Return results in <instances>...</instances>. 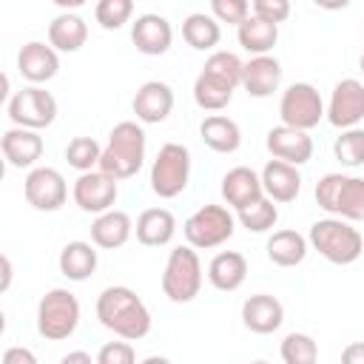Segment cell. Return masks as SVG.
<instances>
[{
  "label": "cell",
  "instance_id": "1",
  "mask_svg": "<svg viewBox=\"0 0 364 364\" xmlns=\"http://www.w3.org/2000/svg\"><path fill=\"white\" fill-rule=\"evenodd\" d=\"M97 318L122 341H139L151 333V313L145 301L125 284L105 287L97 296Z\"/></svg>",
  "mask_w": 364,
  "mask_h": 364
},
{
  "label": "cell",
  "instance_id": "2",
  "mask_svg": "<svg viewBox=\"0 0 364 364\" xmlns=\"http://www.w3.org/2000/svg\"><path fill=\"white\" fill-rule=\"evenodd\" d=\"M142 162H145V131L131 119L114 125L97 171L119 182V179H131L142 168Z\"/></svg>",
  "mask_w": 364,
  "mask_h": 364
},
{
  "label": "cell",
  "instance_id": "3",
  "mask_svg": "<svg viewBox=\"0 0 364 364\" xmlns=\"http://www.w3.org/2000/svg\"><path fill=\"white\" fill-rule=\"evenodd\" d=\"M307 242L313 245V250H318V256H324L333 264H353L364 250L361 233L350 222L336 219V216L313 222Z\"/></svg>",
  "mask_w": 364,
  "mask_h": 364
},
{
  "label": "cell",
  "instance_id": "4",
  "mask_svg": "<svg viewBox=\"0 0 364 364\" xmlns=\"http://www.w3.org/2000/svg\"><path fill=\"white\" fill-rule=\"evenodd\" d=\"M316 202L336 219L361 222L364 219V179L344 173H324L316 185Z\"/></svg>",
  "mask_w": 364,
  "mask_h": 364
},
{
  "label": "cell",
  "instance_id": "5",
  "mask_svg": "<svg viewBox=\"0 0 364 364\" xmlns=\"http://www.w3.org/2000/svg\"><path fill=\"white\" fill-rule=\"evenodd\" d=\"M80 324V301L71 290L54 287L37 304V333L46 341L68 338Z\"/></svg>",
  "mask_w": 364,
  "mask_h": 364
},
{
  "label": "cell",
  "instance_id": "6",
  "mask_svg": "<svg viewBox=\"0 0 364 364\" xmlns=\"http://www.w3.org/2000/svg\"><path fill=\"white\" fill-rule=\"evenodd\" d=\"M199 290H202V262L196 250L191 245L173 247L162 273V293L176 304H188L199 296Z\"/></svg>",
  "mask_w": 364,
  "mask_h": 364
},
{
  "label": "cell",
  "instance_id": "7",
  "mask_svg": "<svg viewBox=\"0 0 364 364\" xmlns=\"http://www.w3.org/2000/svg\"><path fill=\"white\" fill-rule=\"evenodd\" d=\"M236 230V219L225 205H202L182 225V233L193 250H210L225 245Z\"/></svg>",
  "mask_w": 364,
  "mask_h": 364
},
{
  "label": "cell",
  "instance_id": "8",
  "mask_svg": "<svg viewBox=\"0 0 364 364\" xmlns=\"http://www.w3.org/2000/svg\"><path fill=\"white\" fill-rule=\"evenodd\" d=\"M191 179V151L179 142H165L151 165V191L159 199H173L188 188Z\"/></svg>",
  "mask_w": 364,
  "mask_h": 364
},
{
  "label": "cell",
  "instance_id": "9",
  "mask_svg": "<svg viewBox=\"0 0 364 364\" xmlns=\"http://www.w3.org/2000/svg\"><path fill=\"white\" fill-rule=\"evenodd\" d=\"M279 117H282V125H287V128L310 131V128H316L321 122V117H327V108H324V100L316 91V85L293 82V85H287L282 91Z\"/></svg>",
  "mask_w": 364,
  "mask_h": 364
},
{
  "label": "cell",
  "instance_id": "10",
  "mask_svg": "<svg viewBox=\"0 0 364 364\" xmlns=\"http://www.w3.org/2000/svg\"><path fill=\"white\" fill-rule=\"evenodd\" d=\"M9 119L14 122V128H48L57 119V100L40 85H26L9 100Z\"/></svg>",
  "mask_w": 364,
  "mask_h": 364
},
{
  "label": "cell",
  "instance_id": "11",
  "mask_svg": "<svg viewBox=\"0 0 364 364\" xmlns=\"http://www.w3.org/2000/svg\"><path fill=\"white\" fill-rule=\"evenodd\" d=\"M23 193H26V202L34 208V210H60L68 199V185L63 179V173L57 168H31L26 182H23Z\"/></svg>",
  "mask_w": 364,
  "mask_h": 364
},
{
  "label": "cell",
  "instance_id": "12",
  "mask_svg": "<svg viewBox=\"0 0 364 364\" xmlns=\"http://www.w3.org/2000/svg\"><path fill=\"white\" fill-rule=\"evenodd\" d=\"M71 196L77 202L80 210L85 213H108L114 210V202L119 196V188H117V179H111L108 173L102 171H88V173H80L74 188H71Z\"/></svg>",
  "mask_w": 364,
  "mask_h": 364
},
{
  "label": "cell",
  "instance_id": "13",
  "mask_svg": "<svg viewBox=\"0 0 364 364\" xmlns=\"http://www.w3.org/2000/svg\"><path fill=\"white\" fill-rule=\"evenodd\" d=\"M364 119V85L353 77L336 82L333 94H330V102H327V122L341 128V131H350V128H358V122Z\"/></svg>",
  "mask_w": 364,
  "mask_h": 364
},
{
  "label": "cell",
  "instance_id": "14",
  "mask_svg": "<svg viewBox=\"0 0 364 364\" xmlns=\"http://www.w3.org/2000/svg\"><path fill=\"white\" fill-rule=\"evenodd\" d=\"M131 108H134L139 122L159 125L173 111V88L168 82H162V80H148V82H142L136 88Z\"/></svg>",
  "mask_w": 364,
  "mask_h": 364
},
{
  "label": "cell",
  "instance_id": "15",
  "mask_svg": "<svg viewBox=\"0 0 364 364\" xmlns=\"http://www.w3.org/2000/svg\"><path fill=\"white\" fill-rule=\"evenodd\" d=\"M131 40H134V46H136L139 54L159 57V54H165V51L171 48V43H173V28H171L168 17L148 11V14H139V17L134 20V26H131Z\"/></svg>",
  "mask_w": 364,
  "mask_h": 364
},
{
  "label": "cell",
  "instance_id": "16",
  "mask_svg": "<svg viewBox=\"0 0 364 364\" xmlns=\"http://www.w3.org/2000/svg\"><path fill=\"white\" fill-rule=\"evenodd\" d=\"M267 151L273 154V159L299 168V165L310 162V156H313V139L307 136V131L276 125V128L267 131Z\"/></svg>",
  "mask_w": 364,
  "mask_h": 364
},
{
  "label": "cell",
  "instance_id": "17",
  "mask_svg": "<svg viewBox=\"0 0 364 364\" xmlns=\"http://www.w3.org/2000/svg\"><path fill=\"white\" fill-rule=\"evenodd\" d=\"M284 321V307L276 296L270 293H256L250 299H245L242 304V324L256 333V336H267L273 330H279Z\"/></svg>",
  "mask_w": 364,
  "mask_h": 364
},
{
  "label": "cell",
  "instance_id": "18",
  "mask_svg": "<svg viewBox=\"0 0 364 364\" xmlns=\"http://www.w3.org/2000/svg\"><path fill=\"white\" fill-rule=\"evenodd\" d=\"M17 68L20 74L31 82V85H40V82H48L51 77H57L60 71V57L51 46L40 43V40H31L20 48L17 54Z\"/></svg>",
  "mask_w": 364,
  "mask_h": 364
},
{
  "label": "cell",
  "instance_id": "19",
  "mask_svg": "<svg viewBox=\"0 0 364 364\" xmlns=\"http://www.w3.org/2000/svg\"><path fill=\"white\" fill-rule=\"evenodd\" d=\"M222 196L230 208L242 210L253 202H259L264 196V188H262V176L253 171V168H230L225 176H222Z\"/></svg>",
  "mask_w": 364,
  "mask_h": 364
},
{
  "label": "cell",
  "instance_id": "20",
  "mask_svg": "<svg viewBox=\"0 0 364 364\" xmlns=\"http://www.w3.org/2000/svg\"><path fill=\"white\" fill-rule=\"evenodd\" d=\"M282 85V65L276 57L264 54V57H250L245 63V71H242V88L256 97V100H264L270 97L273 91H279Z\"/></svg>",
  "mask_w": 364,
  "mask_h": 364
},
{
  "label": "cell",
  "instance_id": "21",
  "mask_svg": "<svg viewBox=\"0 0 364 364\" xmlns=\"http://www.w3.org/2000/svg\"><path fill=\"white\" fill-rule=\"evenodd\" d=\"M262 188H264V196L273 199V202H293L301 191V173L296 165H287V162H279V159H270L264 168H262Z\"/></svg>",
  "mask_w": 364,
  "mask_h": 364
},
{
  "label": "cell",
  "instance_id": "22",
  "mask_svg": "<svg viewBox=\"0 0 364 364\" xmlns=\"http://www.w3.org/2000/svg\"><path fill=\"white\" fill-rule=\"evenodd\" d=\"M0 148L11 168H31L43 156V136L28 128H9L0 139Z\"/></svg>",
  "mask_w": 364,
  "mask_h": 364
},
{
  "label": "cell",
  "instance_id": "23",
  "mask_svg": "<svg viewBox=\"0 0 364 364\" xmlns=\"http://www.w3.org/2000/svg\"><path fill=\"white\" fill-rule=\"evenodd\" d=\"M245 279H247V259L236 250H222L208 264V282L222 293L239 290Z\"/></svg>",
  "mask_w": 364,
  "mask_h": 364
},
{
  "label": "cell",
  "instance_id": "24",
  "mask_svg": "<svg viewBox=\"0 0 364 364\" xmlns=\"http://www.w3.org/2000/svg\"><path fill=\"white\" fill-rule=\"evenodd\" d=\"M131 233H134V222L125 210H108L91 222V242L102 250L122 247L131 239Z\"/></svg>",
  "mask_w": 364,
  "mask_h": 364
},
{
  "label": "cell",
  "instance_id": "25",
  "mask_svg": "<svg viewBox=\"0 0 364 364\" xmlns=\"http://www.w3.org/2000/svg\"><path fill=\"white\" fill-rule=\"evenodd\" d=\"M136 242L145 247H162L176 233V219L168 208H148L136 219Z\"/></svg>",
  "mask_w": 364,
  "mask_h": 364
},
{
  "label": "cell",
  "instance_id": "26",
  "mask_svg": "<svg viewBox=\"0 0 364 364\" xmlns=\"http://www.w3.org/2000/svg\"><path fill=\"white\" fill-rule=\"evenodd\" d=\"M85 40H88V26H85V20L80 14L63 11L48 23V46L54 51L74 54V51H80L85 46Z\"/></svg>",
  "mask_w": 364,
  "mask_h": 364
},
{
  "label": "cell",
  "instance_id": "27",
  "mask_svg": "<svg viewBox=\"0 0 364 364\" xmlns=\"http://www.w3.org/2000/svg\"><path fill=\"white\" fill-rule=\"evenodd\" d=\"M199 134H202V142H205L210 151H216V154H233V151H239V145H242V131H239V125H236L230 117H225V114H210V117H205L202 125H199Z\"/></svg>",
  "mask_w": 364,
  "mask_h": 364
},
{
  "label": "cell",
  "instance_id": "28",
  "mask_svg": "<svg viewBox=\"0 0 364 364\" xmlns=\"http://www.w3.org/2000/svg\"><path fill=\"white\" fill-rule=\"evenodd\" d=\"M97 270V250L91 242L74 239L60 250V273L68 282H85Z\"/></svg>",
  "mask_w": 364,
  "mask_h": 364
},
{
  "label": "cell",
  "instance_id": "29",
  "mask_svg": "<svg viewBox=\"0 0 364 364\" xmlns=\"http://www.w3.org/2000/svg\"><path fill=\"white\" fill-rule=\"evenodd\" d=\"M307 245H310V242H307L299 230H276V233L267 239L264 250H267V259H270L273 264H279V267H296V264L304 262Z\"/></svg>",
  "mask_w": 364,
  "mask_h": 364
},
{
  "label": "cell",
  "instance_id": "30",
  "mask_svg": "<svg viewBox=\"0 0 364 364\" xmlns=\"http://www.w3.org/2000/svg\"><path fill=\"white\" fill-rule=\"evenodd\" d=\"M236 37H239V46H242L247 54L264 57V54L276 46V40H279V26H273V23H267V20L256 17V14H250V17L236 28Z\"/></svg>",
  "mask_w": 364,
  "mask_h": 364
},
{
  "label": "cell",
  "instance_id": "31",
  "mask_svg": "<svg viewBox=\"0 0 364 364\" xmlns=\"http://www.w3.org/2000/svg\"><path fill=\"white\" fill-rule=\"evenodd\" d=\"M182 37H185V43H188L191 48H196V51H210L213 46H219L222 28H219V23H216L213 14L193 11V14H188L185 23H182Z\"/></svg>",
  "mask_w": 364,
  "mask_h": 364
},
{
  "label": "cell",
  "instance_id": "32",
  "mask_svg": "<svg viewBox=\"0 0 364 364\" xmlns=\"http://www.w3.org/2000/svg\"><path fill=\"white\" fill-rule=\"evenodd\" d=\"M233 91H236L233 85L210 77L208 71H199V77L193 82V100L205 111H222V108H228L230 100H233Z\"/></svg>",
  "mask_w": 364,
  "mask_h": 364
},
{
  "label": "cell",
  "instance_id": "33",
  "mask_svg": "<svg viewBox=\"0 0 364 364\" xmlns=\"http://www.w3.org/2000/svg\"><path fill=\"white\" fill-rule=\"evenodd\" d=\"M100 159H102V148L94 136H74L65 148V162L80 173L100 168Z\"/></svg>",
  "mask_w": 364,
  "mask_h": 364
},
{
  "label": "cell",
  "instance_id": "34",
  "mask_svg": "<svg viewBox=\"0 0 364 364\" xmlns=\"http://www.w3.org/2000/svg\"><path fill=\"white\" fill-rule=\"evenodd\" d=\"M279 350L284 364H318V344L307 333H287Z\"/></svg>",
  "mask_w": 364,
  "mask_h": 364
},
{
  "label": "cell",
  "instance_id": "35",
  "mask_svg": "<svg viewBox=\"0 0 364 364\" xmlns=\"http://www.w3.org/2000/svg\"><path fill=\"white\" fill-rule=\"evenodd\" d=\"M239 222L250 233H264V230H270L279 222V208L273 205V199L262 196L259 202H253V205H247V208L239 210Z\"/></svg>",
  "mask_w": 364,
  "mask_h": 364
},
{
  "label": "cell",
  "instance_id": "36",
  "mask_svg": "<svg viewBox=\"0 0 364 364\" xmlns=\"http://www.w3.org/2000/svg\"><path fill=\"white\" fill-rule=\"evenodd\" d=\"M210 77L228 82V85H242V71H245V63L233 54V51H213L208 60H205V68Z\"/></svg>",
  "mask_w": 364,
  "mask_h": 364
},
{
  "label": "cell",
  "instance_id": "37",
  "mask_svg": "<svg viewBox=\"0 0 364 364\" xmlns=\"http://www.w3.org/2000/svg\"><path fill=\"white\" fill-rule=\"evenodd\" d=\"M333 154L341 165L347 168H358L364 165V128H350L341 131L333 142Z\"/></svg>",
  "mask_w": 364,
  "mask_h": 364
},
{
  "label": "cell",
  "instance_id": "38",
  "mask_svg": "<svg viewBox=\"0 0 364 364\" xmlns=\"http://www.w3.org/2000/svg\"><path fill=\"white\" fill-rule=\"evenodd\" d=\"M134 14V3L131 0H100L94 6V17L105 31H117L122 28Z\"/></svg>",
  "mask_w": 364,
  "mask_h": 364
},
{
  "label": "cell",
  "instance_id": "39",
  "mask_svg": "<svg viewBox=\"0 0 364 364\" xmlns=\"http://www.w3.org/2000/svg\"><path fill=\"white\" fill-rule=\"evenodd\" d=\"M210 14L216 17V23H230L239 28L250 17V3L247 0H210Z\"/></svg>",
  "mask_w": 364,
  "mask_h": 364
},
{
  "label": "cell",
  "instance_id": "40",
  "mask_svg": "<svg viewBox=\"0 0 364 364\" xmlns=\"http://www.w3.org/2000/svg\"><path fill=\"white\" fill-rule=\"evenodd\" d=\"M250 14L279 26V23H284L290 17V3L287 0H253L250 3Z\"/></svg>",
  "mask_w": 364,
  "mask_h": 364
},
{
  "label": "cell",
  "instance_id": "41",
  "mask_svg": "<svg viewBox=\"0 0 364 364\" xmlns=\"http://www.w3.org/2000/svg\"><path fill=\"white\" fill-rule=\"evenodd\" d=\"M97 364H136V353L128 341H108L100 347Z\"/></svg>",
  "mask_w": 364,
  "mask_h": 364
},
{
  "label": "cell",
  "instance_id": "42",
  "mask_svg": "<svg viewBox=\"0 0 364 364\" xmlns=\"http://www.w3.org/2000/svg\"><path fill=\"white\" fill-rule=\"evenodd\" d=\"M3 364H37V355L28 347H9L3 353Z\"/></svg>",
  "mask_w": 364,
  "mask_h": 364
},
{
  "label": "cell",
  "instance_id": "43",
  "mask_svg": "<svg viewBox=\"0 0 364 364\" xmlns=\"http://www.w3.org/2000/svg\"><path fill=\"white\" fill-rule=\"evenodd\" d=\"M341 364H364V341H353L341 350Z\"/></svg>",
  "mask_w": 364,
  "mask_h": 364
},
{
  "label": "cell",
  "instance_id": "44",
  "mask_svg": "<svg viewBox=\"0 0 364 364\" xmlns=\"http://www.w3.org/2000/svg\"><path fill=\"white\" fill-rule=\"evenodd\" d=\"M60 364H97V358H91L85 350H71L68 355L60 358Z\"/></svg>",
  "mask_w": 364,
  "mask_h": 364
},
{
  "label": "cell",
  "instance_id": "45",
  "mask_svg": "<svg viewBox=\"0 0 364 364\" xmlns=\"http://www.w3.org/2000/svg\"><path fill=\"white\" fill-rule=\"evenodd\" d=\"M9 284H11V259L3 256V282H0V290H9Z\"/></svg>",
  "mask_w": 364,
  "mask_h": 364
},
{
  "label": "cell",
  "instance_id": "46",
  "mask_svg": "<svg viewBox=\"0 0 364 364\" xmlns=\"http://www.w3.org/2000/svg\"><path fill=\"white\" fill-rule=\"evenodd\" d=\"M139 364H171V358H165V355H148Z\"/></svg>",
  "mask_w": 364,
  "mask_h": 364
},
{
  "label": "cell",
  "instance_id": "47",
  "mask_svg": "<svg viewBox=\"0 0 364 364\" xmlns=\"http://www.w3.org/2000/svg\"><path fill=\"white\" fill-rule=\"evenodd\" d=\"M57 3H60V6H80L82 0H57Z\"/></svg>",
  "mask_w": 364,
  "mask_h": 364
},
{
  "label": "cell",
  "instance_id": "48",
  "mask_svg": "<svg viewBox=\"0 0 364 364\" xmlns=\"http://www.w3.org/2000/svg\"><path fill=\"white\" fill-rule=\"evenodd\" d=\"M358 65H361V71H364V54H361V60H358Z\"/></svg>",
  "mask_w": 364,
  "mask_h": 364
},
{
  "label": "cell",
  "instance_id": "49",
  "mask_svg": "<svg viewBox=\"0 0 364 364\" xmlns=\"http://www.w3.org/2000/svg\"><path fill=\"white\" fill-rule=\"evenodd\" d=\"M250 364H270V361H250Z\"/></svg>",
  "mask_w": 364,
  "mask_h": 364
}]
</instances>
